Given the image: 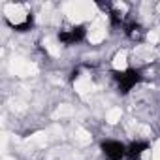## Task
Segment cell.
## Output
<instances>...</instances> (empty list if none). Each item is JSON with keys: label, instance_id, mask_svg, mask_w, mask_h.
I'll return each mask as SVG.
<instances>
[{"label": "cell", "instance_id": "3", "mask_svg": "<svg viewBox=\"0 0 160 160\" xmlns=\"http://www.w3.org/2000/svg\"><path fill=\"white\" fill-rule=\"evenodd\" d=\"M85 38V27H73L72 30H64L58 34V40L66 45H72V43H77Z\"/></svg>", "mask_w": 160, "mask_h": 160}, {"label": "cell", "instance_id": "2", "mask_svg": "<svg viewBox=\"0 0 160 160\" xmlns=\"http://www.w3.org/2000/svg\"><path fill=\"white\" fill-rule=\"evenodd\" d=\"M102 151H104V154H106L109 160H121V158L126 154V147H124L121 141H115V139L102 141Z\"/></svg>", "mask_w": 160, "mask_h": 160}, {"label": "cell", "instance_id": "1", "mask_svg": "<svg viewBox=\"0 0 160 160\" xmlns=\"http://www.w3.org/2000/svg\"><path fill=\"white\" fill-rule=\"evenodd\" d=\"M113 75H115V79H117L119 89H121L122 94H126V92L139 81V72L134 70V68H128V70H124V72H115Z\"/></svg>", "mask_w": 160, "mask_h": 160}, {"label": "cell", "instance_id": "4", "mask_svg": "<svg viewBox=\"0 0 160 160\" xmlns=\"http://www.w3.org/2000/svg\"><path fill=\"white\" fill-rule=\"evenodd\" d=\"M147 149H149V143H145V141H132L126 147V156L130 160H138L143 154V151H147Z\"/></svg>", "mask_w": 160, "mask_h": 160}]
</instances>
